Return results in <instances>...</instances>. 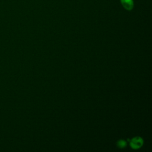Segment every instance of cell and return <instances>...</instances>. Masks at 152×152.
<instances>
[{"mask_svg": "<svg viewBox=\"0 0 152 152\" xmlns=\"http://www.w3.org/2000/svg\"><path fill=\"white\" fill-rule=\"evenodd\" d=\"M121 2L126 10H131L134 7V1L133 0H121Z\"/></svg>", "mask_w": 152, "mask_h": 152, "instance_id": "cell-2", "label": "cell"}, {"mask_svg": "<svg viewBox=\"0 0 152 152\" xmlns=\"http://www.w3.org/2000/svg\"><path fill=\"white\" fill-rule=\"evenodd\" d=\"M143 144V140L140 137L133 138L130 141V145L133 149L140 148Z\"/></svg>", "mask_w": 152, "mask_h": 152, "instance_id": "cell-1", "label": "cell"}, {"mask_svg": "<svg viewBox=\"0 0 152 152\" xmlns=\"http://www.w3.org/2000/svg\"><path fill=\"white\" fill-rule=\"evenodd\" d=\"M126 145V142L125 140H120L117 142V146L119 148H124Z\"/></svg>", "mask_w": 152, "mask_h": 152, "instance_id": "cell-3", "label": "cell"}]
</instances>
